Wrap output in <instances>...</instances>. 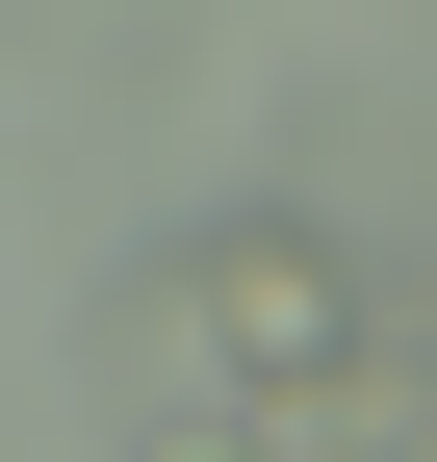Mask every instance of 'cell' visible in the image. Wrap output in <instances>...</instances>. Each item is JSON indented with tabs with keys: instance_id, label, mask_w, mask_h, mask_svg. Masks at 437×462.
Instances as JSON below:
<instances>
[{
	"instance_id": "obj_1",
	"label": "cell",
	"mask_w": 437,
	"mask_h": 462,
	"mask_svg": "<svg viewBox=\"0 0 437 462\" xmlns=\"http://www.w3.org/2000/svg\"><path fill=\"white\" fill-rule=\"evenodd\" d=\"M78 385L129 437H181V462H284V437H386L412 334H386V257L335 206H181L154 257H103Z\"/></svg>"
}]
</instances>
